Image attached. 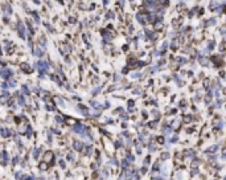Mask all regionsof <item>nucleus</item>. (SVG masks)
I'll return each instance as SVG.
<instances>
[{"instance_id": "1", "label": "nucleus", "mask_w": 226, "mask_h": 180, "mask_svg": "<svg viewBox=\"0 0 226 180\" xmlns=\"http://www.w3.org/2000/svg\"><path fill=\"white\" fill-rule=\"evenodd\" d=\"M52 159H53V154L50 151H48L45 154V162H52Z\"/></svg>"}, {"instance_id": "2", "label": "nucleus", "mask_w": 226, "mask_h": 180, "mask_svg": "<svg viewBox=\"0 0 226 180\" xmlns=\"http://www.w3.org/2000/svg\"><path fill=\"white\" fill-rule=\"evenodd\" d=\"M46 168H48V166H46V164H45V163H41V164H40V170H46Z\"/></svg>"}, {"instance_id": "3", "label": "nucleus", "mask_w": 226, "mask_h": 180, "mask_svg": "<svg viewBox=\"0 0 226 180\" xmlns=\"http://www.w3.org/2000/svg\"><path fill=\"white\" fill-rule=\"evenodd\" d=\"M24 180H32V179H31V177H27V179L24 177Z\"/></svg>"}]
</instances>
